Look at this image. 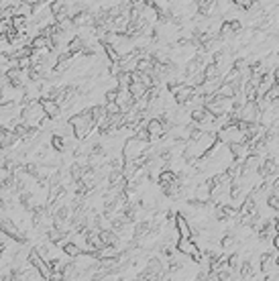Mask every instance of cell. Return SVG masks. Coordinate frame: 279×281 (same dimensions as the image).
Instances as JSON below:
<instances>
[{"instance_id": "obj_1", "label": "cell", "mask_w": 279, "mask_h": 281, "mask_svg": "<svg viewBox=\"0 0 279 281\" xmlns=\"http://www.w3.org/2000/svg\"><path fill=\"white\" fill-rule=\"evenodd\" d=\"M70 124H72V128H74V137L78 139V141H88V137H90V133L96 128V120H94V117H92V112H90V108H84L80 114H72L70 117Z\"/></svg>"}, {"instance_id": "obj_2", "label": "cell", "mask_w": 279, "mask_h": 281, "mask_svg": "<svg viewBox=\"0 0 279 281\" xmlns=\"http://www.w3.org/2000/svg\"><path fill=\"white\" fill-rule=\"evenodd\" d=\"M21 120L27 126H31V128H41V124L47 120L45 112H43V106H41V100L23 104L21 106Z\"/></svg>"}, {"instance_id": "obj_3", "label": "cell", "mask_w": 279, "mask_h": 281, "mask_svg": "<svg viewBox=\"0 0 279 281\" xmlns=\"http://www.w3.org/2000/svg\"><path fill=\"white\" fill-rule=\"evenodd\" d=\"M149 147H151V143H143L135 137H128L122 143V157H124V161H137L139 157L147 155Z\"/></svg>"}, {"instance_id": "obj_4", "label": "cell", "mask_w": 279, "mask_h": 281, "mask_svg": "<svg viewBox=\"0 0 279 281\" xmlns=\"http://www.w3.org/2000/svg\"><path fill=\"white\" fill-rule=\"evenodd\" d=\"M0 230L8 237V239H12V241H16L19 244H25L27 242V235L23 233V230L16 226V222L12 220V218H8V216H2L0 218Z\"/></svg>"}, {"instance_id": "obj_5", "label": "cell", "mask_w": 279, "mask_h": 281, "mask_svg": "<svg viewBox=\"0 0 279 281\" xmlns=\"http://www.w3.org/2000/svg\"><path fill=\"white\" fill-rule=\"evenodd\" d=\"M218 141H222L224 145H235V143H244V135L240 133V128L237 124H224L218 133H216Z\"/></svg>"}, {"instance_id": "obj_6", "label": "cell", "mask_w": 279, "mask_h": 281, "mask_svg": "<svg viewBox=\"0 0 279 281\" xmlns=\"http://www.w3.org/2000/svg\"><path fill=\"white\" fill-rule=\"evenodd\" d=\"M277 169H279V163L273 159V157H265L263 163H261V167H259V177L261 179H271V177H277Z\"/></svg>"}, {"instance_id": "obj_7", "label": "cell", "mask_w": 279, "mask_h": 281, "mask_svg": "<svg viewBox=\"0 0 279 281\" xmlns=\"http://www.w3.org/2000/svg\"><path fill=\"white\" fill-rule=\"evenodd\" d=\"M175 228L179 233V239H192V224L186 218L184 212H177L175 214Z\"/></svg>"}, {"instance_id": "obj_8", "label": "cell", "mask_w": 279, "mask_h": 281, "mask_svg": "<svg viewBox=\"0 0 279 281\" xmlns=\"http://www.w3.org/2000/svg\"><path fill=\"white\" fill-rule=\"evenodd\" d=\"M261 163H263V157H259V155H249L247 159L242 161V177L244 175H253V173H257L259 171V167H261Z\"/></svg>"}, {"instance_id": "obj_9", "label": "cell", "mask_w": 279, "mask_h": 281, "mask_svg": "<svg viewBox=\"0 0 279 281\" xmlns=\"http://www.w3.org/2000/svg\"><path fill=\"white\" fill-rule=\"evenodd\" d=\"M177 179H179V173L167 167V169H163V171L159 173V179H157V181H159L161 188H165V186H171L173 181H177Z\"/></svg>"}, {"instance_id": "obj_10", "label": "cell", "mask_w": 279, "mask_h": 281, "mask_svg": "<svg viewBox=\"0 0 279 281\" xmlns=\"http://www.w3.org/2000/svg\"><path fill=\"white\" fill-rule=\"evenodd\" d=\"M41 106H43L45 117H47V119H51V120H55V119L59 117V112H61V108H59L53 100H41Z\"/></svg>"}, {"instance_id": "obj_11", "label": "cell", "mask_w": 279, "mask_h": 281, "mask_svg": "<svg viewBox=\"0 0 279 281\" xmlns=\"http://www.w3.org/2000/svg\"><path fill=\"white\" fill-rule=\"evenodd\" d=\"M119 255H120L119 246H102V249L96 253L98 261H102V259H119Z\"/></svg>"}, {"instance_id": "obj_12", "label": "cell", "mask_w": 279, "mask_h": 281, "mask_svg": "<svg viewBox=\"0 0 279 281\" xmlns=\"http://www.w3.org/2000/svg\"><path fill=\"white\" fill-rule=\"evenodd\" d=\"M49 145H51V149H53V151H57V153H63V151H65V147H68L65 139H63L61 135H57V133L51 135V141H49Z\"/></svg>"}, {"instance_id": "obj_13", "label": "cell", "mask_w": 279, "mask_h": 281, "mask_svg": "<svg viewBox=\"0 0 279 281\" xmlns=\"http://www.w3.org/2000/svg\"><path fill=\"white\" fill-rule=\"evenodd\" d=\"M204 78H206V80H218V78H222V72H220L218 65L208 63L206 70H204Z\"/></svg>"}, {"instance_id": "obj_14", "label": "cell", "mask_w": 279, "mask_h": 281, "mask_svg": "<svg viewBox=\"0 0 279 281\" xmlns=\"http://www.w3.org/2000/svg\"><path fill=\"white\" fill-rule=\"evenodd\" d=\"M61 251H63V255H65V257H70V259H78V257L81 255V249H80L78 244H74L72 241H70L68 244H65Z\"/></svg>"}, {"instance_id": "obj_15", "label": "cell", "mask_w": 279, "mask_h": 281, "mask_svg": "<svg viewBox=\"0 0 279 281\" xmlns=\"http://www.w3.org/2000/svg\"><path fill=\"white\" fill-rule=\"evenodd\" d=\"M233 4H235V8H239L242 12H251L253 6H255V2H251V0H235Z\"/></svg>"}, {"instance_id": "obj_16", "label": "cell", "mask_w": 279, "mask_h": 281, "mask_svg": "<svg viewBox=\"0 0 279 281\" xmlns=\"http://www.w3.org/2000/svg\"><path fill=\"white\" fill-rule=\"evenodd\" d=\"M106 106V114H108V117H117V114H122L120 112V106L117 104V102H114V104H104Z\"/></svg>"}, {"instance_id": "obj_17", "label": "cell", "mask_w": 279, "mask_h": 281, "mask_svg": "<svg viewBox=\"0 0 279 281\" xmlns=\"http://www.w3.org/2000/svg\"><path fill=\"white\" fill-rule=\"evenodd\" d=\"M271 194H275V196H279V175L273 179V184H271Z\"/></svg>"}, {"instance_id": "obj_18", "label": "cell", "mask_w": 279, "mask_h": 281, "mask_svg": "<svg viewBox=\"0 0 279 281\" xmlns=\"http://www.w3.org/2000/svg\"><path fill=\"white\" fill-rule=\"evenodd\" d=\"M275 259H277V267H279V253H277V257H275Z\"/></svg>"}]
</instances>
